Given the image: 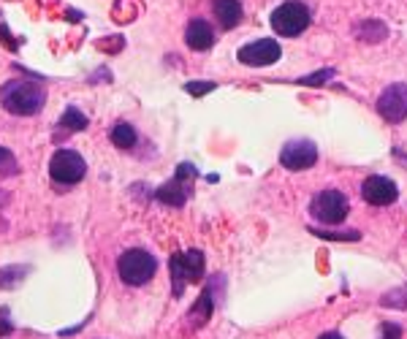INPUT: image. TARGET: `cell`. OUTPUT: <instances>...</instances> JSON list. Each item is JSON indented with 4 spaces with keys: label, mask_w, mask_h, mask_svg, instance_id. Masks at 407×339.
<instances>
[{
    "label": "cell",
    "mask_w": 407,
    "mask_h": 339,
    "mask_svg": "<svg viewBox=\"0 0 407 339\" xmlns=\"http://www.w3.org/2000/svg\"><path fill=\"white\" fill-rule=\"evenodd\" d=\"M0 103L6 106V112L17 114V117H30V114H39L41 109H44V103H46V90L41 87L39 81L14 79L3 87Z\"/></svg>",
    "instance_id": "cell-1"
},
{
    "label": "cell",
    "mask_w": 407,
    "mask_h": 339,
    "mask_svg": "<svg viewBox=\"0 0 407 339\" xmlns=\"http://www.w3.org/2000/svg\"><path fill=\"white\" fill-rule=\"evenodd\" d=\"M117 272H120L122 282H128V285H144V282H149V279L155 277L158 260H155L152 253L136 247V250L122 253L120 260H117Z\"/></svg>",
    "instance_id": "cell-2"
},
{
    "label": "cell",
    "mask_w": 407,
    "mask_h": 339,
    "mask_svg": "<svg viewBox=\"0 0 407 339\" xmlns=\"http://www.w3.org/2000/svg\"><path fill=\"white\" fill-rule=\"evenodd\" d=\"M307 25H309V11H307L305 3H299V0H288L283 6H277L274 14H272L274 33H280L285 39H293V36L305 33Z\"/></svg>",
    "instance_id": "cell-3"
},
{
    "label": "cell",
    "mask_w": 407,
    "mask_h": 339,
    "mask_svg": "<svg viewBox=\"0 0 407 339\" xmlns=\"http://www.w3.org/2000/svg\"><path fill=\"white\" fill-rule=\"evenodd\" d=\"M347 209H350L347 196L340 193V190H323V193H318L312 199V204H309L312 218L326 222V225H340L347 218Z\"/></svg>",
    "instance_id": "cell-4"
},
{
    "label": "cell",
    "mask_w": 407,
    "mask_h": 339,
    "mask_svg": "<svg viewBox=\"0 0 407 339\" xmlns=\"http://www.w3.org/2000/svg\"><path fill=\"white\" fill-rule=\"evenodd\" d=\"M49 174H52V180L60 182V185H76L87 174V163L74 149H58L52 155V160H49Z\"/></svg>",
    "instance_id": "cell-5"
},
{
    "label": "cell",
    "mask_w": 407,
    "mask_h": 339,
    "mask_svg": "<svg viewBox=\"0 0 407 339\" xmlns=\"http://www.w3.org/2000/svg\"><path fill=\"white\" fill-rule=\"evenodd\" d=\"M171 279H174V293L180 296L187 282H196L204 277V255L199 250H187L171 255Z\"/></svg>",
    "instance_id": "cell-6"
},
{
    "label": "cell",
    "mask_w": 407,
    "mask_h": 339,
    "mask_svg": "<svg viewBox=\"0 0 407 339\" xmlns=\"http://www.w3.org/2000/svg\"><path fill=\"white\" fill-rule=\"evenodd\" d=\"M378 112H380V117L388 122L407 120V84L405 81L388 84L386 90L380 93V98H378Z\"/></svg>",
    "instance_id": "cell-7"
},
{
    "label": "cell",
    "mask_w": 407,
    "mask_h": 339,
    "mask_svg": "<svg viewBox=\"0 0 407 339\" xmlns=\"http://www.w3.org/2000/svg\"><path fill=\"white\" fill-rule=\"evenodd\" d=\"M315 160H318V147L307 139L288 141L280 152V163L291 171H305L309 166H315Z\"/></svg>",
    "instance_id": "cell-8"
},
{
    "label": "cell",
    "mask_w": 407,
    "mask_h": 339,
    "mask_svg": "<svg viewBox=\"0 0 407 339\" xmlns=\"http://www.w3.org/2000/svg\"><path fill=\"white\" fill-rule=\"evenodd\" d=\"M283 49L280 44L272 39H261V41H253V44H244L239 49V62L244 65H253V68H264V65H272V62L280 60Z\"/></svg>",
    "instance_id": "cell-9"
},
{
    "label": "cell",
    "mask_w": 407,
    "mask_h": 339,
    "mask_svg": "<svg viewBox=\"0 0 407 339\" xmlns=\"http://www.w3.org/2000/svg\"><path fill=\"white\" fill-rule=\"evenodd\" d=\"M361 196H364L366 204H375V206H388V204H394V201L399 199V190H396V185L388 180V177H369L364 180L361 185Z\"/></svg>",
    "instance_id": "cell-10"
},
{
    "label": "cell",
    "mask_w": 407,
    "mask_h": 339,
    "mask_svg": "<svg viewBox=\"0 0 407 339\" xmlns=\"http://www.w3.org/2000/svg\"><path fill=\"white\" fill-rule=\"evenodd\" d=\"M185 41H187L190 49H196V52H206V49L215 44V33H212L209 22L193 20L190 25H187V30H185Z\"/></svg>",
    "instance_id": "cell-11"
},
{
    "label": "cell",
    "mask_w": 407,
    "mask_h": 339,
    "mask_svg": "<svg viewBox=\"0 0 407 339\" xmlns=\"http://www.w3.org/2000/svg\"><path fill=\"white\" fill-rule=\"evenodd\" d=\"M212 8H215V17H218V22L223 25L225 30L236 27L239 20H242V6H239V0H215Z\"/></svg>",
    "instance_id": "cell-12"
},
{
    "label": "cell",
    "mask_w": 407,
    "mask_h": 339,
    "mask_svg": "<svg viewBox=\"0 0 407 339\" xmlns=\"http://www.w3.org/2000/svg\"><path fill=\"white\" fill-rule=\"evenodd\" d=\"M155 196H158L161 204H168V206H182L185 201H187V187L182 185V180L174 177L171 182H166Z\"/></svg>",
    "instance_id": "cell-13"
},
{
    "label": "cell",
    "mask_w": 407,
    "mask_h": 339,
    "mask_svg": "<svg viewBox=\"0 0 407 339\" xmlns=\"http://www.w3.org/2000/svg\"><path fill=\"white\" fill-rule=\"evenodd\" d=\"M356 36L361 41H366V44H380L388 36V27L380 20H369L356 30Z\"/></svg>",
    "instance_id": "cell-14"
},
{
    "label": "cell",
    "mask_w": 407,
    "mask_h": 339,
    "mask_svg": "<svg viewBox=\"0 0 407 339\" xmlns=\"http://www.w3.org/2000/svg\"><path fill=\"white\" fill-rule=\"evenodd\" d=\"M87 117L81 114L76 106H68L65 112H62L60 117V131H65V133H74V131H84L87 128Z\"/></svg>",
    "instance_id": "cell-15"
},
{
    "label": "cell",
    "mask_w": 407,
    "mask_h": 339,
    "mask_svg": "<svg viewBox=\"0 0 407 339\" xmlns=\"http://www.w3.org/2000/svg\"><path fill=\"white\" fill-rule=\"evenodd\" d=\"M112 144L120 147V149H131V147L136 144V131H133V125L117 122V125L112 128Z\"/></svg>",
    "instance_id": "cell-16"
},
{
    "label": "cell",
    "mask_w": 407,
    "mask_h": 339,
    "mask_svg": "<svg viewBox=\"0 0 407 339\" xmlns=\"http://www.w3.org/2000/svg\"><path fill=\"white\" fill-rule=\"evenodd\" d=\"M27 274H30V266H6V269H0V288H14Z\"/></svg>",
    "instance_id": "cell-17"
},
{
    "label": "cell",
    "mask_w": 407,
    "mask_h": 339,
    "mask_svg": "<svg viewBox=\"0 0 407 339\" xmlns=\"http://www.w3.org/2000/svg\"><path fill=\"white\" fill-rule=\"evenodd\" d=\"M14 174H20V163L11 149L0 147V177H14Z\"/></svg>",
    "instance_id": "cell-18"
},
{
    "label": "cell",
    "mask_w": 407,
    "mask_h": 339,
    "mask_svg": "<svg viewBox=\"0 0 407 339\" xmlns=\"http://www.w3.org/2000/svg\"><path fill=\"white\" fill-rule=\"evenodd\" d=\"M209 315H212V293L206 291L201 299L196 301V307H193L190 318L196 320V323H204V320H209Z\"/></svg>",
    "instance_id": "cell-19"
},
{
    "label": "cell",
    "mask_w": 407,
    "mask_h": 339,
    "mask_svg": "<svg viewBox=\"0 0 407 339\" xmlns=\"http://www.w3.org/2000/svg\"><path fill=\"white\" fill-rule=\"evenodd\" d=\"M380 304H383V307H396V310L407 307V285H402V288H394L391 293H386V296L380 299Z\"/></svg>",
    "instance_id": "cell-20"
},
{
    "label": "cell",
    "mask_w": 407,
    "mask_h": 339,
    "mask_svg": "<svg viewBox=\"0 0 407 339\" xmlns=\"http://www.w3.org/2000/svg\"><path fill=\"white\" fill-rule=\"evenodd\" d=\"M312 234H315V237H321V239H331V241H359V239H361V234H359V231L331 234V231H318V228H312Z\"/></svg>",
    "instance_id": "cell-21"
},
{
    "label": "cell",
    "mask_w": 407,
    "mask_h": 339,
    "mask_svg": "<svg viewBox=\"0 0 407 339\" xmlns=\"http://www.w3.org/2000/svg\"><path fill=\"white\" fill-rule=\"evenodd\" d=\"M334 77V71L331 68H323V71H318V74H309V77H302L299 84H305V87H318V84H323Z\"/></svg>",
    "instance_id": "cell-22"
},
{
    "label": "cell",
    "mask_w": 407,
    "mask_h": 339,
    "mask_svg": "<svg viewBox=\"0 0 407 339\" xmlns=\"http://www.w3.org/2000/svg\"><path fill=\"white\" fill-rule=\"evenodd\" d=\"M218 84L215 81H187L185 84V93H190V95H206V93H212Z\"/></svg>",
    "instance_id": "cell-23"
},
{
    "label": "cell",
    "mask_w": 407,
    "mask_h": 339,
    "mask_svg": "<svg viewBox=\"0 0 407 339\" xmlns=\"http://www.w3.org/2000/svg\"><path fill=\"white\" fill-rule=\"evenodd\" d=\"M380 339H402V328L396 323H383V337Z\"/></svg>",
    "instance_id": "cell-24"
},
{
    "label": "cell",
    "mask_w": 407,
    "mask_h": 339,
    "mask_svg": "<svg viewBox=\"0 0 407 339\" xmlns=\"http://www.w3.org/2000/svg\"><path fill=\"white\" fill-rule=\"evenodd\" d=\"M11 331H14V323L8 320V310H0V337H6Z\"/></svg>",
    "instance_id": "cell-25"
},
{
    "label": "cell",
    "mask_w": 407,
    "mask_h": 339,
    "mask_svg": "<svg viewBox=\"0 0 407 339\" xmlns=\"http://www.w3.org/2000/svg\"><path fill=\"white\" fill-rule=\"evenodd\" d=\"M190 177H196V168L193 166H187V163H182L180 168H177V180H190Z\"/></svg>",
    "instance_id": "cell-26"
},
{
    "label": "cell",
    "mask_w": 407,
    "mask_h": 339,
    "mask_svg": "<svg viewBox=\"0 0 407 339\" xmlns=\"http://www.w3.org/2000/svg\"><path fill=\"white\" fill-rule=\"evenodd\" d=\"M0 39L6 41V46H8V49H14V46H17V44L11 41V36H8V27H0Z\"/></svg>",
    "instance_id": "cell-27"
},
{
    "label": "cell",
    "mask_w": 407,
    "mask_h": 339,
    "mask_svg": "<svg viewBox=\"0 0 407 339\" xmlns=\"http://www.w3.org/2000/svg\"><path fill=\"white\" fill-rule=\"evenodd\" d=\"M6 204H8V193H6V190H0V209H3Z\"/></svg>",
    "instance_id": "cell-28"
},
{
    "label": "cell",
    "mask_w": 407,
    "mask_h": 339,
    "mask_svg": "<svg viewBox=\"0 0 407 339\" xmlns=\"http://www.w3.org/2000/svg\"><path fill=\"white\" fill-rule=\"evenodd\" d=\"M321 339H342V337H340V334H323Z\"/></svg>",
    "instance_id": "cell-29"
}]
</instances>
